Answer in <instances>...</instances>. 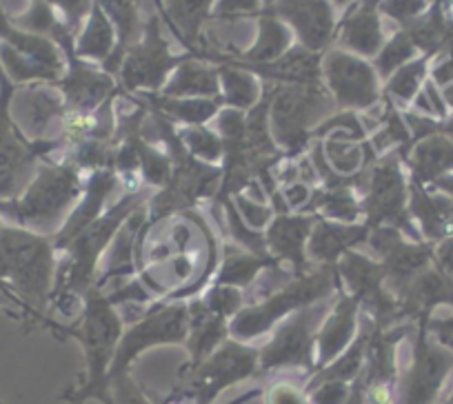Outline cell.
Instances as JSON below:
<instances>
[{
	"label": "cell",
	"instance_id": "obj_32",
	"mask_svg": "<svg viewBox=\"0 0 453 404\" xmlns=\"http://www.w3.org/2000/svg\"><path fill=\"white\" fill-rule=\"evenodd\" d=\"M418 54V47L413 45L411 36H409L404 29H398L389 41L385 42V47L380 50V54L373 58V67L376 73L380 76V80L394 76L400 67H404L407 63H411Z\"/></svg>",
	"mask_w": 453,
	"mask_h": 404
},
{
	"label": "cell",
	"instance_id": "obj_26",
	"mask_svg": "<svg viewBox=\"0 0 453 404\" xmlns=\"http://www.w3.org/2000/svg\"><path fill=\"white\" fill-rule=\"evenodd\" d=\"M132 95L138 103L158 111L165 118L172 120V123L180 125V127L207 125L222 110L220 98H169V95L154 94V91H141V94Z\"/></svg>",
	"mask_w": 453,
	"mask_h": 404
},
{
	"label": "cell",
	"instance_id": "obj_14",
	"mask_svg": "<svg viewBox=\"0 0 453 404\" xmlns=\"http://www.w3.org/2000/svg\"><path fill=\"white\" fill-rule=\"evenodd\" d=\"M265 11L280 19L313 54H325L335 41L338 14L331 0H267Z\"/></svg>",
	"mask_w": 453,
	"mask_h": 404
},
{
	"label": "cell",
	"instance_id": "obj_3",
	"mask_svg": "<svg viewBox=\"0 0 453 404\" xmlns=\"http://www.w3.org/2000/svg\"><path fill=\"white\" fill-rule=\"evenodd\" d=\"M123 332L125 320L120 311L111 305L107 291L94 286L82 300L76 323L58 327V338H73L81 342L85 354V377L69 389L63 400L69 404H85L87 400L96 398L103 404H113L109 391V369Z\"/></svg>",
	"mask_w": 453,
	"mask_h": 404
},
{
	"label": "cell",
	"instance_id": "obj_46",
	"mask_svg": "<svg viewBox=\"0 0 453 404\" xmlns=\"http://www.w3.org/2000/svg\"><path fill=\"white\" fill-rule=\"evenodd\" d=\"M0 404H3V402H0Z\"/></svg>",
	"mask_w": 453,
	"mask_h": 404
},
{
	"label": "cell",
	"instance_id": "obj_37",
	"mask_svg": "<svg viewBox=\"0 0 453 404\" xmlns=\"http://www.w3.org/2000/svg\"><path fill=\"white\" fill-rule=\"evenodd\" d=\"M234 205H236L238 214L242 216L247 225L256 232H265L269 227V223L273 220L276 211H273V205L269 200H256L247 194H236L232 195Z\"/></svg>",
	"mask_w": 453,
	"mask_h": 404
},
{
	"label": "cell",
	"instance_id": "obj_45",
	"mask_svg": "<svg viewBox=\"0 0 453 404\" xmlns=\"http://www.w3.org/2000/svg\"><path fill=\"white\" fill-rule=\"evenodd\" d=\"M0 225H3V223H0Z\"/></svg>",
	"mask_w": 453,
	"mask_h": 404
},
{
	"label": "cell",
	"instance_id": "obj_24",
	"mask_svg": "<svg viewBox=\"0 0 453 404\" xmlns=\"http://www.w3.org/2000/svg\"><path fill=\"white\" fill-rule=\"evenodd\" d=\"M187 311H189V329H187L185 347L189 351V360L182 364V369L200 364L229 338V320L211 314L203 298L187 300Z\"/></svg>",
	"mask_w": 453,
	"mask_h": 404
},
{
	"label": "cell",
	"instance_id": "obj_28",
	"mask_svg": "<svg viewBox=\"0 0 453 404\" xmlns=\"http://www.w3.org/2000/svg\"><path fill=\"white\" fill-rule=\"evenodd\" d=\"M276 267H280L276 258H263V255L242 249L236 242H226L222 247V263L213 273L211 285L236 286V289L247 293V289H251V285L258 280L260 273Z\"/></svg>",
	"mask_w": 453,
	"mask_h": 404
},
{
	"label": "cell",
	"instance_id": "obj_5",
	"mask_svg": "<svg viewBox=\"0 0 453 404\" xmlns=\"http://www.w3.org/2000/svg\"><path fill=\"white\" fill-rule=\"evenodd\" d=\"M340 289H342V282H340L335 264L311 267L303 276L291 278L282 286L269 291L267 295L251 305L242 307L229 320V338L238 342L256 340V338L273 332L291 314L304 309V307L325 302Z\"/></svg>",
	"mask_w": 453,
	"mask_h": 404
},
{
	"label": "cell",
	"instance_id": "obj_33",
	"mask_svg": "<svg viewBox=\"0 0 453 404\" xmlns=\"http://www.w3.org/2000/svg\"><path fill=\"white\" fill-rule=\"evenodd\" d=\"M178 138L182 147L189 151L194 158L209 164L222 163V138L216 129H209L207 125H196V127H178Z\"/></svg>",
	"mask_w": 453,
	"mask_h": 404
},
{
	"label": "cell",
	"instance_id": "obj_20",
	"mask_svg": "<svg viewBox=\"0 0 453 404\" xmlns=\"http://www.w3.org/2000/svg\"><path fill=\"white\" fill-rule=\"evenodd\" d=\"M372 229L365 223H335L316 216L311 236L307 242V260L313 267L338 264V260L351 249H363Z\"/></svg>",
	"mask_w": 453,
	"mask_h": 404
},
{
	"label": "cell",
	"instance_id": "obj_43",
	"mask_svg": "<svg viewBox=\"0 0 453 404\" xmlns=\"http://www.w3.org/2000/svg\"><path fill=\"white\" fill-rule=\"evenodd\" d=\"M0 307H12V309H20V311H23L25 323L32 324V314H29L27 307H25L23 302H20V300L16 298V295L12 293V291L7 289L5 285H3V282H0Z\"/></svg>",
	"mask_w": 453,
	"mask_h": 404
},
{
	"label": "cell",
	"instance_id": "obj_23",
	"mask_svg": "<svg viewBox=\"0 0 453 404\" xmlns=\"http://www.w3.org/2000/svg\"><path fill=\"white\" fill-rule=\"evenodd\" d=\"M160 19L169 23L178 41L187 47V54L200 58L203 54V29L211 20L216 0H154Z\"/></svg>",
	"mask_w": 453,
	"mask_h": 404
},
{
	"label": "cell",
	"instance_id": "obj_18",
	"mask_svg": "<svg viewBox=\"0 0 453 404\" xmlns=\"http://www.w3.org/2000/svg\"><path fill=\"white\" fill-rule=\"evenodd\" d=\"M120 178L116 173L113 167H104L98 169V172H91L85 176V189H82L81 200H78V205L73 207L72 214L67 216L63 227L58 229V233L54 238V247L56 251H63L78 233L82 232L85 227H89L96 218L104 214V205L109 202L111 194L119 187Z\"/></svg>",
	"mask_w": 453,
	"mask_h": 404
},
{
	"label": "cell",
	"instance_id": "obj_15",
	"mask_svg": "<svg viewBox=\"0 0 453 404\" xmlns=\"http://www.w3.org/2000/svg\"><path fill=\"white\" fill-rule=\"evenodd\" d=\"M65 63H67V69H65L63 78L54 85L63 94L67 114H94L98 107H103L109 98H113L120 91L119 80L104 69H96L94 65L76 58L73 54H65Z\"/></svg>",
	"mask_w": 453,
	"mask_h": 404
},
{
	"label": "cell",
	"instance_id": "obj_27",
	"mask_svg": "<svg viewBox=\"0 0 453 404\" xmlns=\"http://www.w3.org/2000/svg\"><path fill=\"white\" fill-rule=\"evenodd\" d=\"M116 47H119L116 25L96 0L85 20V27L78 32L76 41H73V56L81 60H89V63H98L103 67L111 58Z\"/></svg>",
	"mask_w": 453,
	"mask_h": 404
},
{
	"label": "cell",
	"instance_id": "obj_13",
	"mask_svg": "<svg viewBox=\"0 0 453 404\" xmlns=\"http://www.w3.org/2000/svg\"><path fill=\"white\" fill-rule=\"evenodd\" d=\"M335 267L342 289L358 302L360 314L369 316L376 327L389 329V324L400 318L398 300L387 286L385 269L373 255L351 249L338 260Z\"/></svg>",
	"mask_w": 453,
	"mask_h": 404
},
{
	"label": "cell",
	"instance_id": "obj_34",
	"mask_svg": "<svg viewBox=\"0 0 453 404\" xmlns=\"http://www.w3.org/2000/svg\"><path fill=\"white\" fill-rule=\"evenodd\" d=\"M453 164V147L442 138H426L416 147L411 169L422 178H431Z\"/></svg>",
	"mask_w": 453,
	"mask_h": 404
},
{
	"label": "cell",
	"instance_id": "obj_44",
	"mask_svg": "<svg viewBox=\"0 0 453 404\" xmlns=\"http://www.w3.org/2000/svg\"><path fill=\"white\" fill-rule=\"evenodd\" d=\"M334 3L335 10H347V7H351L354 3H358V0H331Z\"/></svg>",
	"mask_w": 453,
	"mask_h": 404
},
{
	"label": "cell",
	"instance_id": "obj_17",
	"mask_svg": "<svg viewBox=\"0 0 453 404\" xmlns=\"http://www.w3.org/2000/svg\"><path fill=\"white\" fill-rule=\"evenodd\" d=\"M360 329V307L345 289L335 293L326 318L322 320L316 336V371L334 362L351 342Z\"/></svg>",
	"mask_w": 453,
	"mask_h": 404
},
{
	"label": "cell",
	"instance_id": "obj_41",
	"mask_svg": "<svg viewBox=\"0 0 453 404\" xmlns=\"http://www.w3.org/2000/svg\"><path fill=\"white\" fill-rule=\"evenodd\" d=\"M56 10V14L63 19V23L67 25L73 32V36H78L81 32V25H85L87 16H89L91 7H94L96 0H45Z\"/></svg>",
	"mask_w": 453,
	"mask_h": 404
},
{
	"label": "cell",
	"instance_id": "obj_36",
	"mask_svg": "<svg viewBox=\"0 0 453 404\" xmlns=\"http://www.w3.org/2000/svg\"><path fill=\"white\" fill-rule=\"evenodd\" d=\"M200 298L204 300V305H207V309L211 314L220 316L225 320H232L247 305L245 291L225 285H209L207 291Z\"/></svg>",
	"mask_w": 453,
	"mask_h": 404
},
{
	"label": "cell",
	"instance_id": "obj_25",
	"mask_svg": "<svg viewBox=\"0 0 453 404\" xmlns=\"http://www.w3.org/2000/svg\"><path fill=\"white\" fill-rule=\"evenodd\" d=\"M158 94L169 95V98H220L218 65L213 67L207 60L189 56L173 69L167 85Z\"/></svg>",
	"mask_w": 453,
	"mask_h": 404
},
{
	"label": "cell",
	"instance_id": "obj_40",
	"mask_svg": "<svg viewBox=\"0 0 453 404\" xmlns=\"http://www.w3.org/2000/svg\"><path fill=\"white\" fill-rule=\"evenodd\" d=\"M267 7V0H216L213 16L216 20H236L260 16Z\"/></svg>",
	"mask_w": 453,
	"mask_h": 404
},
{
	"label": "cell",
	"instance_id": "obj_39",
	"mask_svg": "<svg viewBox=\"0 0 453 404\" xmlns=\"http://www.w3.org/2000/svg\"><path fill=\"white\" fill-rule=\"evenodd\" d=\"M304 393H307L309 404H347L351 395V385L349 382L325 380L304 386Z\"/></svg>",
	"mask_w": 453,
	"mask_h": 404
},
{
	"label": "cell",
	"instance_id": "obj_10",
	"mask_svg": "<svg viewBox=\"0 0 453 404\" xmlns=\"http://www.w3.org/2000/svg\"><path fill=\"white\" fill-rule=\"evenodd\" d=\"M158 10L150 11L147 23L142 27L141 38L125 51L123 65L119 72V87L125 94H141V91H163L173 69L189 58L191 54L176 56L169 50V42L163 36Z\"/></svg>",
	"mask_w": 453,
	"mask_h": 404
},
{
	"label": "cell",
	"instance_id": "obj_11",
	"mask_svg": "<svg viewBox=\"0 0 453 404\" xmlns=\"http://www.w3.org/2000/svg\"><path fill=\"white\" fill-rule=\"evenodd\" d=\"M329 309L331 302L325 300L282 320L267 345L260 347L258 376L280 369H307L316 373V336Z\"/></svg>",
	"mask_w": 453,
	"mask_h": 404
},
{
	"label": "cell",
	"instance_id": "obj_4",
	"mask_svg": "<svg viewBox=\"0 0 453 404\" xmlns=\"http://www.w3.org/2000/svg\"><path fill=\"white\" fill-rule=\"evenodd\" d=\"M82 189L85 173L67 156L60 160L42 158L27 189L19 198L0 202V218L42 236H56L78 205Z\"/></svg>",
	"mask_w": 453,
	"mask_h": 404
},
{
	"label": "cell",
	"instance_id": "obj_35",
	"mask_svg": "<svg viewBox=\"0 0 453 404\" xmlns=\"http://www.w3.org/2000/svg\"><path fill=\"white\" fill-rule=\"evenodd\" d=\"M109 391H111L113 404H156L154 400L145 393V389H142V386L134 380L132 373H125V376L113 377V380L109 382ZM258 395H263V391L254 389V391H250V393L241 395V398L232 400L229 404H247L250 400L258 398Z\"/></svg>",
	"mask_w": 453,
	"mask_h": 404
},
{
	"label": "cell",
	"instance_id": "obj_38",
	"mask_svg": "<svg viewBox=\"0 0 453 404\" xmlns=\"http://www.w3.org/2000/svg\"><path fill=\"white\" fill-rule=\"evenodd\" d=\"M434 5V0H380V14L391 19L394 23L400 25V29H407L413 20L420 19L429 7Z\"/></svg>",
	"mask_w": 453,
	"mask_h": 404
},
{
	"label": "cell",
	"instance_id": "obj_29",
	"mask_svg": "<svg viewBox=\"0 0 453 404\" xmlns=\"http://www.w3.org/2000/svg\"><path fill=\"white\" fill-rule=\"evenodd\" d=\"M303 214L320 216L335 223H363V202L356 187H325L313 189L309 205Z\"/></svg>",
	"mask_w": 453,
	"mask_h": 404
},
{
	"label": "cell",
	"instance_id": "obj_9",
	"mask_svg": "<svg viewBox=\"0 0 453 404\" xmlns=\"http://www.w3.org/2000/svg\"><path fill=\"white\" fill-rule=\"evenodd\" d=\"M187 329H189L187 302H163V300L154 302L145 311V316L132 323V327L120 336L111 369H109V382L129 373L134 360L154 347L185 345Z\"/></svg>",
	"mask_w": 453,
	"mask_h": 404
},
{
	"label": "cell",
	"instance_id": "obj_21",
	"mask_svg": "<svg viewBox=\"0 0 453 404\" xmlns=\"http://www.w3.org/2000/svg\"><path fill=\"white\" fill-rule=\"evenodd\" d=\"M294 45V32L280 19H276L269 11H263L258 16V34H256L250 50L241 51L234 58H229V56H216L211 60L218 65H234V67L242 69L263 67V65L276 63Z\"/></svg>",
	"mask_w": 453,
	"mask_h": 404
},
{
	"label": "cell",
	"instance_id": "obj_22",
	"mask_svg": "<svg viewBox=\"0 0 453 404\" xmlns=\"http://www.w3.org/2000/svg\"><path fill=\"white\" fill-rule=\"evenodd\" d=\"M449 358L420 338L411 369L398 386V404H429L449 369Z\"/></svg>",
	"mask_w": 453,
	"mask_h": 404
},
{
	"label": "cell",
	"instance_id": "obj_6",
	"mask_svg": "<svg viewBox=\"0 0 453 404\" xmlns=\"http://www.w3.org/2000/svg\"><path fill=\"white\" fill-rule=\"evenodd\" d=\"M260 347L226 338L213 354L191 369H180L178 385L160 404H213L229 386L258 376Z\"/></svg>",
	"mask_w": 453,
	"mask_h": 404
},
{
	"label": "cell",
	"instance_id": "obj_2",
	"mask_svg": "<svg viewBox=\"0 0 453 404\" xmlns=\"http://www.w3.org/2000/svg\"><path fill=\"white\" fill-rule=\"evenodd\" d=\"M56 271L58 251L54 238L16 225H0V282L27 307L32 324L58 333V323L45 316L51 307Z\"/></svg>",
	"mask_w": 453,
	"mask_h": 404
},
{
	"label": "cell",
	"instance_id": "obj_16",
	"mask_svg": "<svg viewBox=\"0 0 453 404\" xmlns=\"http://www.w3.org/2000/svg\"><path fill=\"white\" fill-rule=\"evenodd\" d=\"M380 0H358L347 7L345 16L338 20L335 29V47L349 54L369 60L376 58L387 42L382 14L378 7Z\"/></svg>",
	"mask_w": 453,
	"mask_h": 404
},
{
	"label": "cell",
	"instance_id": "obj_12",
	"mask_svg": "<svg viewBox=\"0 0 453 404\" xmlns=\"http://www.w3.org/2000/svg\"><path fill=\"white\" fill-rule=\"evenodd\" d=\"M322 82L338 111L363 114L382 100V80L373 63L338 47H329L322 54Z\"/></svg>",
	"mask_w": 453,
	"mask_h": 404
},
{
	"label": "cell",
	"instance_id": "obj_8",
	"mask_svg": "<svg viewBox=\"0 0 453 404\" xmlns=\"http://www.w3.org/2000/svg\"><path fill=\"white\" fill-rule=\"evenodd\" d=\"M360 202H363V223L369 229L395 227L411 233L407 220V180H404L403 156L398 149L378 156L365 167Z\"/></svg>",
	"mask_w": 453,
	"mask_h": 404
},
{
	"label": "cell",
	"instance_id": "obj_42",
	"mask_svg": "<svg viewBox=\"0 0 453 404\" xmlns=\"http://www.w3.org/2000/svg\"><path fill=\"white\" fill-rule=\"evenodd\" d=\"M265 398H267V404H309L304 389H298L291 382H273Z\"/></svg>",
	"mask_w": 453,
	"mask_h": 404
},
{
	"label": "cell",
	"instance_id": "obj_19",
	"mask_svg": "<svg viewBox=\"0 0 453 404\" xmlns=\"http://www.w3.org/2000/svg\"><path fill=\"white\" fill-rule=\"evenodd\" d=\"M316 216L311 214H276L265 229L267 249L278 263H289L294 278L313 267L307 260V242L311 236Z\"/></svg>",
	"mask_w": 453,
	"mask_h": 404
},
{
	"label": "cell",
	"instance_id": "obj_30",
	"mask_svg": "<svg viewBox=\"0 0 453 404\" xmlns=\"http://www.w3.org/2000/svg\"><path fill=\"white\" fill-rule=\"evenodd\" d=\"M220 72V103L229 110L250 111L263 98L265 85L254 72L234 65H218Z\"/></svg>",
	"mask_w": 453,
	"mask_h": 404
},
{
	"label": "cell",
	"instance_id": "obj_1",
	"mask_svg": "<svg viewBox=\"0 0 453 404\" xmlns=\"http://www.w3.org/2000/svg\"><path fill=\"white\" fill-rule=\"evenodd\" d=\"M154 189L127 191L116 202L107 207L100 218H96L89 227L82 229L58 255V271H56V286L51 295V307L69 314L76 307H82V300L96 286L103 263L104 251L111 247L113 238L119 236L123 225L147 205Z\"/></svg>",
	"mask_w": 453,
	"mask_h": 404
},
{
	"label": "cell",
	"instance_id": "obj_7",
	"mask_svg": "<svg viewBox=\"0 0 453 404\" xmlns=\"http://www.w3.org/2000/svg\"><path fill=\"white\" fill-rule=\"evenodd\" d=\"M338 111L334 98L320 85H276L269 107V132L287 158L307 154L311 133L322 120Z\"/></svg>",
	"mask_w": 453,
	"mask_h": 404
},
{
	"label": "cell",
	"instance_id": "obj_31",
	"mask_svg": "<svg viewBox=\"0 0 453 404\" xmlns=\"http://www.w3.org/2000/svg\"><path fill=\"white\" fill-rule=\"evenodd\" d=\"M429 60L431 56H420V58H413L411 63L400 67L394 76L385 80L382 95L389 98L394 105L395 103H398V105H409V103H413L416 95L420 94L422 87H425L426 72H429Z\"/></svg>",
	"mask_w": 453,
	"mask_h": 404
}]
</instances>
